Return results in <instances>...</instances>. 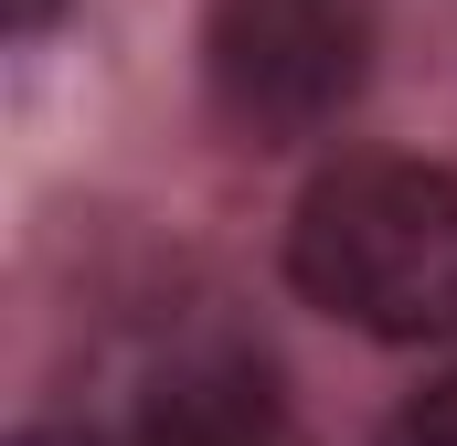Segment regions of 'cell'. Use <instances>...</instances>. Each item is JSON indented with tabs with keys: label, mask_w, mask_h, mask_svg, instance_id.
<instances>
[{
	"label": "cell",
	"mask_w": 457,
	"mask_h": 446,
	"mask_svg": "<svg viewBox=\"0 0 457 446\" xmlns=\"http://www.w3.org/2000/svg\"><path fill=\"white\" fill-rule=\"evenodd\" d=\"M11 446H107V436H86V425H21Z\"/></svg>",
	"instance_id": "obj_6"
},
{
	"label": "cell",
	"mask_w": 457,
	"mask_h": 446,
	"mask_svg": "<svg viewBox=\"0 0 457 446\" xmlns=\"http://www.w3.org/2000/svg\"><path fill=\"white\" fill-rule=\"evenodd\" d=\"M372 75V0H203V86L213 107L287 149L320 138Z\"/></svg>",
	"instance_id": "obj_2"
},
{
	"label": "cell",
	"mask_w": 457,
	"mask_h": 446,
	"mask_svg": "<svg viewBox=\"0 0 457 446\" xmlns=\"http://www.w3.org/2000/svg\"><path fill=\"white\" fill-rule=\"evenodd\" d=\"M287 287L372 340H457V170L341 160L287 213Z\"/></svg>",
	"instance_id": "obj_1"
},
{
	"label": "cell",
	"mask_w": 457,
	"mask_h": 446,
	"mask_svg": "<svg viewBox=\"0 0 457 446\" xmlns=\"http://www.w3.org/2000/svg\"><path fill=\"white\" fill-rule=\"evenodd\" d=\"M138 446H298V404L245 340H203L149 372Z\"/></svg>",
	"instance_id": "obj_3"
},
{
	"label": "cell",
	"mask_w": 457,
	"mask_h": 446,
	"mask_svg": "<svg viewBox=\"0 0 457 446\" xmlns=\"http://www.w3.org/2000/svg\"><path fill=\"white\" fill-rule=\"evenodd\" d=\"M372 446H457V372H447V383H426V393H415Z\"/></svg>",
	"instance_id": "obj_4"
},
{
	"label": "cell",
	"mask_w": 457,
	"mask_h": 446,
	"mask_svg": "<svg viewBox=\"0 0 457 446\" xmlns=\"http://www.w3.org/2000/svg\"><path fill=\"white\" fill-rule=\"evenodd\" d=\"M54 11H64V0H0V32H21V43H32V32H43Z\"/></svg>",
	"instance_id": "obj_5"
}]
</instances>
